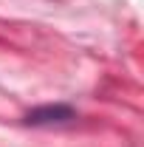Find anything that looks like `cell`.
Here are the masks:
<instances>
[{
	"label": "cell",
	"instance_id": "1",
	"mask_svg": "<svg viewBox=\"0 0 144 147\" xmlns=\"http://www.w3.org/2000/svg\"><path fill=\"white\" fill-rule=\"evenodd\" d=\"M76 119V110L71 105H40V108L28 110L26 113V125H34V127H48V125H65Z\"/></svg>",
	"mask_w": 144,
	"mask_h": 147
}]
</instances>
